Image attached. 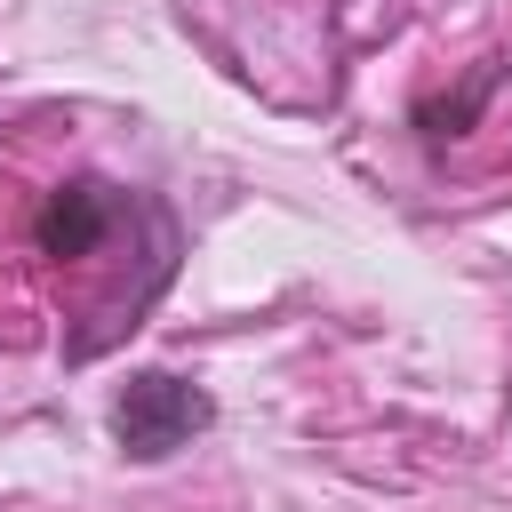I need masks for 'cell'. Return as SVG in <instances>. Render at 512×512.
<instances>
[{"label":"cell","instance_id":"6da1fadb","mask_svg":"<svg viewBox=\"0 0 512 512\" xmlns=\"http://www.w3.org/2000/svg\"><path fill=\"white\" fill-rule=\"evenodd\" d=\"M208 424H216V400H208L200 384L168 376V368H136V376L120 384V400H112V440H120V456H136V464H160V456L192 448Z\"/></svg>","mask_w":512,"mask_h":512},{"label":"cell","instance_id":"7a4b0ae2","mask_svg":"<svg viewBox=\"0 0 512 512\" xmlns=\"http://www.w3.org/2000/svg\"><path fill=\"white\" fill-rule=\"evenodd\" d=\"M120 216H128V192H112L104 176H72V184H56V192L40 200L32 240H40V256H56V264H88Z\"/></svg>","mask_w":512,"mask_h":512}]
</instances>
